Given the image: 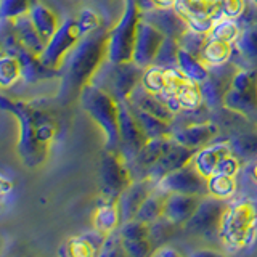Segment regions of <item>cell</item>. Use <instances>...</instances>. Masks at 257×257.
<instances>
[{
  "mask_svg": "<svg viewBox=\"0 0 257 257\" xmlns=\"http://www.w3.org/2000/svg\"><path fill=\"white\" fill-rule=\"evenodd\" d=\"M0 108L10 112L18 122L16 155L21 163L29 169L42 166L60 131L56 117L39 101L8 98L5 95L0 98Z\"/></svg>",
  "mask_w": 257,
  "mask_h": 257,
  "instance_id": "obj_1",
  "label": "cell"
},
{
  "mask_svg": "<svg viewBox=\"0 0 257 257\" xmlns=\"http://www.w3.org/2000/svg\"><path fill=\"white\" fill-rule=\"evenodd\" d=\"M109 28L103 26L98 31L82 36L77 45L66 55L60 68V88L56 101L71 104L80 96L82 88L90 84L101 63L108 58Z\"/></svg>",
  "mask_w": 257,
  "mask_h": 257,
  "instance_id": "obj_2",
  "label": "cell"
},
{
  "mask_svg": "<svg viewBox=\"0 0 257 257\" xmlns=\"http://www.w3.org/2000/svg\"><path fill=\"white\" fill-rule=\"evenodd\" d=\"M219 238L230 251L254 244L257 238V201L238 199L225 209Z\"/></svg>",
  "mask_w": 257,
  "mask_h": 257,
  "instance_id": "obj_3",
  "label": "cell"
},
{
  "mask_svg": "<svg viewBox=\"0 0 257 257\" xmlns=\"http://www.w3.org/2000/svg\"><path fill=\"white\" fill-rule=\"evenodd\" d=\"M79 103L93 122L101 128L106 150L119 151V106L117 100L93 84H87L79 96Z\"/></svg>",
  "mask_w": 257,
  "mask_h": 257,
  "instance_id": "obj_4",
  "label": "cell"
},
{
  "mask_svg": "<svg viewBox=\"0 0 257 257\" xmlns=\"http://www.w3.org/2000/svg\"><path fill=\"white\" fill-rule=\"evenodd\" d=\"M145 68L135 61H111L104 60L95 72L90 84L108 92L117 101L127 100L134 88L142 82Z\"/></svg>",
  "mask_w": 257,
  "mask_h": 257,
  "instance_id": "obj_5",
  "label": "cell"
},
{
  "mask_svg": "<svg viewBox=\"0 0 257 257\" xmlns=\"http://www.w3.org/2000/svg\"><path fill=\"white\" fill-rule=\"evenodd\" d=\"M132 182V174L127 159L119 151L103 148L98 166V185L100 201L117 203L120 196Z\"/></svg>",
  "mask_w": 257,
  "mask_h": 257,
  "instance_id": "obj_6",
  "label": "cell"
},
{
  "mask_svg": "<svg viewBox=\"0 0 257 257\" xmlns=\"http://www.w3.org/2000/svg\"><path fill=\"white\" fill-rule=\"evenodd\" d=\"M223 106L238 111L251 120H257V69H239L235 72Z\"/></svg>",
  "mask_w": 257,
  "mask_h": 257,
  "instance_id": "obj_7",
  "label": "cell"
},
{
  "mask_svg": "<svg viewBox=\"0 0 257 257\" xmlns=\"http://www.w3.org/2000/svg\"><path fill=\"white\" fill-rule=\"evenodd\" d=\"M227 206L228 203H225V199L214 198L211 195L203 196L196 212L183 225V230L193 236H201L209 241L220 239L219 238L220 222Z\"/></svg>",
  "mask_w": 257,
  "mask_h": 257,
  "instance_id": "obj_8",
  "label": "cell"
},
{
  "mask_svg": "<svg viewBox=\"0 0 257 257\" xmlns=\"http://www.w3.org/2000/svg\"><path fill=\"white\" fill-rule=\"evenodd\" d=\"M82 39V34L79 31V24L76 18L64 20L56 32L52 36L45 45V50L40 53V60L47 64L48 68L60 71L61 64L66 58V55L77 45L79 40Z\"/></svg>",
  "mask_w": 257,
  "mask_h": 257,
  "instance_id": "obj_9",
  "label": "cell"
},
{
  "mask_svg": "<svg viewBox=\"0 0 257 257\" xmlns=\"http://www.w3.org/2000/svg\"><path fill=\"white\" fill-rule=\"evenodd\" d=\"M117 106H119V135H120L119 153L128 163V161H132L139 155V151L145 147L148 139L143 134L140 124L137 122L131 106H128V98L117 101Z\"/></svg>",
  "mask_w": 257,
  "mask_h": 257,
  "instance_id": "obj_10",
  "label": "cell"
},
{
  "mask_svg": "<svg viewBox=\"0 0 257 257\" xmlns=\"http://www.w3.org/2000/svg\"><path fill=\"white\" fill-rule=\"evenodd\" d=\"M156 187L166 193H187L196 196L207 195V179L191 163L164 175Z\"/></svg>",
  "mask_w": 257,
  "mask_h": 257,
  "instance_id": "obj_11",
  "label": "cell"
},
{
  "mask_svg": "<svg viewBox=\"0 0 257 257\" xmlns=\"http://www.w3.org/2000/svg\"><path fill=\"white\" fill-rule=\"evenodd\" d=\"M236 71L238 66L231 61L220 64V66H209L207 77L199 84L206 106L211 109L223 106L225 95L230 90L231 80Z\"/></svg>",
  "mask_w": 257,
  "mask_h": 257,
  "instance_id": "obj_12",
  "label": "cell"
},
{
  "mask_svg": "<svg viewBox=\"0 0 257 257\" xmlns=\"http://www.w3.org/2000/svg\"><path fill=\"white\" fill-rule=\"evenodd\" d=\"M164 34L159 32L150 23L140 20L139 28H137V37L134 44V55L132 61L140 64L142 68H148L153 64L156 58V53L159 50L161 44L164 40Z\"/></svg>",
  "mask_w": 257,
  "mask_h": 257,
  "instance_id": "obj_13",
  "label": "cell"
},
{
  "mask_svg": "<svg viewBox=\"0 0 257 257\" xmlns=\"http://www.w3.org/2000/svg\"><path fill=\"white\" fill-rule=\"evenodd\" d=\"M172 142H174V137L167 135V137H158V139H150L145 143V147L139 151V155L132 161H128V169H131L132 180L147 179L153 164L163 156V153L171 147Z\"/></svg>",
  "mask_w": 257,
  "mask_h": 257,
  "instance_id": "obj_14",
  "label": "cell"
},
{
  "mask_svg": "<svg viewBox=\"0 0 257 257\" xmlns=\"http://www.w3.org/2000/svg\"><path fill=\"white\" fill-rule=\"evenodd\" d=\"M195 153H196V150L185 147V145L179 143L174 139L171 147H169L163 153V156H161L156 161V163L153 164V167L150 169L147 179H150L155 183H158L169 172L177 171V169H180L183 166L190 164L191 161H193V156H195Z\"/></svg>",
  "mask_w": 257,
  "mask_h": 257,
  "instance_id": "obj_15",
  "label": "cell"
},
{
  "mask_svg": "<svg viewBox=\"0 0 257 257\" xmlns=\"http://www.w3.org/2000/svg\"><path fill=\"white\" fill-rule=\"evenodd\" d=\"M140 16L143 21L150 23L151 26H155L159 32H163L166 37L180 39L183 32L188 29L187 20H185L174 7L171 8L155 7V8H151V10L142 12Z\"/></svg>",
  "mask_w": 257,
  "mask_h": 257,
  "instance_id": "obj_16",
  "label": "cell"
},
{
  "mask_svg": "<svg viewBox=\"0 0 257 257\" xmlns=\"http://www.w3.org/2000/svg\"><path fill=\"white\" fill-rule=\"evenodd\" d=\"M155 187H156V183L150 179L131 182V185H128L117 198V207H119L122 222L135 219V215L139 212L140 206L143 204V201L148 198V195L155 190Z\"/></svg>",
  "mask_w": 257,
  "mask_h": 257,
  "instance_id": "obj_17",
  "label": "cell"
},
{
  "mask_svg": "<svg viewBox=\"0 0 257 257\" xmlns=\"http://www.w3.org/2000/svg\"><path fill=\"white\" fill-rule=\"evenodd\" d=\"M230 61L239 69H257V24L241 29V34L231 44Z\"/></svg>",
  "mask_w": 257,
  "mask_h": 257,
  "instance_id": "obj_18",
  "label": "cell"
},
{
  "mask_svg": "<svg viewBox=\"0 0 257 257\" xmlns=\"http://www.w3.org/2000/svg\"><path fill=\"white\" fill-rule=\"evenodd\" d=\"M211 120L219 127L220 137L217 140H228L231 135L249 131V128H255L254 120L227 106H219L215 109H211Z\"/></svg>",
  "mask_w": 257,
  "mask_h": 257,
  "instance_id": "obj_19",
  "label": "cell"
},
{
  "mask_svg": "<svg viewBox=\"0 0 257 257\" xmlns=\"http://www.w3.org/2000/svg\"><path fill=\"white\" fill-rule=\"evenodd\" d=\"M201 198L203 196L187 195V193H167L163 217L183 227L191 219V215L196 212Z\"/></svg>",
  "mask_w": 257,
  "mask_h": 257,
  "instance_id": "obj_20",
  "label": "cell"
},
{
  "mask_svg": "<svg viewBox=\"0 0 257 257\" xmlns=\"http://www.w3.org/2000/svg\"><path fill=\"white\" fill-rule=\"evenodd\" d=\"M174 139L185 145V147L193 148V150H199L209 145L211 142L217 140L220 137L219 127H217L212 120H207V122H199V124H191L188 127L179 128V131L172 132Z\"/></svg>",
  "mask_w": 257,
  "mask_h": 257,
  "instance_id": "obj_21",
  "label": "cell"
},
{
  "mask_svg": "<svg viewBox=\"0 0 257 257\" xmlns=\"http://www.w3.org/2000/svg\"><path fill=\"white\" fill-rule=\"evenodd\" d=\"M104 238H106L104 233L93 228V231H90V233H85V235H79V236H74L68 241H64L58 249V254L69 255V257L100 255Z\"/></svg>",
  "mask_w": 257,
  "mask_h": 257,
  "instance_id": "obj_22",
  "label": "cell"
},
{
  "mask_svg": "<svg viewBox=\"0 0 257 257\" xmlns=\"http://www.w3.org/2000/svg\"><path fill=\"white\" fill-rule=\"evenodd\" d=\"M230 153H231V150H230V145L227 140H214L209 145H206V147L196 150L191 164L207 179V177L215 174L219 161L223 156L230 155Z\"/></svg>",
  "mask_w": 257,
  "mask_h": 257,
  "instance_id": "obj_23",
  "label": "cell"
},
{
  "mask_svg": "<svg viewBox=\"0 0 257 257\" xmlns=\"http://www.w3.org/2000/svg\"><path fill=\"white\" fill-rule=\"evenodd\" d=\"M128 101H131L134 106L147 111L150 114L156 116L163 120H167V122H171L174 119V112L166 104V101L161 98L159 95L147 90L142 84H139L134 88V92L131 93V96H128Z\"/></svg>",
  "mask_w": 257,
  "mask_h": 257,
  "instance_id": "obj_24",
  "label": "cell"
},
{
  "mask_svg": "<svg viewBox=\"0 0 257 257\" xmlns=\"http://www.w3.org/2000/svg\"><path fill=\"white\" fill-rule=\"evenodd\" d=\"M12 21V28L15 31L16 37H18L20 42L28 48V50L34 52L37 55H40L45 50L47 42L44 40V37L39 34V31L36 29V26L32 24L29 15H23L16 20H10Z\"/></svg>",
  "mask_w": 257,
  "mask_h": 257,
  "instance_id": "obj_25",
  "label": "cell"
},
{
  "mask_svg": "<svg viewBox=\"0 0 257 257\" xmlns=\"http://www.w3.org/2000/svg\"><path fill=\"white\" fill-rule=\"evenodd\" d=\"M28 15H29L32 24H34L36 29L39 31V34L44 37L45 42H48V40L52 39V36L55 34L56 29H58L61 24L58 21V18H56V15L45 4L40 2V0H36Z\"/></svg>",
  "mask_w": 257,
  "mask_h": 257,
  "instance_id": "obj_26",
  "label": "cell"
},
{
  "mask_svg": "<svg viewBox=\"0 0 257 257\" xmlns=\"http://www.w3.org/2000/svg\"><path fill=\"white\" fill-rule=\"evenodd\" d=\"M227 142L230 145L231 155H235L241 163L257 159V127L231 135Z\"/></svg>",
  "mask_w": 257,
  "mask_h": 257,
  "instance_id": "obj_27",
  "label": "cell"
},
{
  "mask_svg": "<svg viewBox=\"0 0 257 257\" xmlns=\"http://www.w3.org/2000/svg\"><path fill=\"white\" fill-rule=\"evenodd\" d=\"M128 106H131L134 116L137 119V122L140 124L143 134L147 135V139H158V137H167L172 135V125L167 120H163L156 116L150 114V112L143 111L140 108L134 106V104L128 101Z\"/></svg>",
  "mask_w": 257,
  "mask_h": 257,
  "instance_id": "obj_28",
  "label": "cell"
},
{
  "mask_svg": "<svg viewBox=\"0 0 257 257\" xmlns=\"http://www.w3.org/2000/svg\"><path fill=\"white\" fill-rule=\"evenodd\" d=\"M122 223L117 203H106V201H98V206L93 214V228L108 235L114 231Z\"/></svg>",
  "mask_w": 257,
  "mask_h": 257,
  "instance_id": "obj_29",
  "label": "cell"
},
{
  "mask_svg": "<svg viewBox=\"0 0 257 257\" xmlns=\"http://www.w3.org/2000/svg\"><path fill=\"white\" fill-rule=\"evenodd\" d=\"M166 198H167V193L159 190L158 187H155L148 198L143 201V204L140 206L139 212H137L135 219L137 220H142V222H147L151 223L158 219H161L164 214V206H166Z\"/></svg>",
  "mask_w": 257,
  "mask_h": 257,
  "instance_id": "obj_30",
  "label": "cell"
},
{
  "mask_svg": "<svg viewBox=\"0 0 257 257\" xmlns=\"http://www.w3.org/2000/svg\"><path fill=\"white\" fill-rule=\"evenodd\" d=\"M199 58L203 60L207 66H220V64L228 63L231 58V44L214 39V37H209L204 48L201 50Z\"/></svg>",
  "mask_w": 257,
  "mask_h": 257,
  "instance_id": "obj_31",
  "label": "cell"
},
{
  "mask_svg": "<svg viewBox=\"0 0 257 257\" xmlns=\"http://www.w3.org/2000/svg\"><path fill=\"white\" fill-rule=\"evenodd\" d=\"M179 69L188 79L201 84L209 74V66L196 55H191L187 50H179Z\"/></svg>",
  "mask_w": 257,
  "mask_h": 257,
  "instance_id": "obj_32",
  "label": "cell"
},
{
  "mask_svg": "<svg viewBox=\"0 0 257 257\" xmlns=\"http://www.w3.org/2000/svg\"><path fill=\"white\" fill-rule=\"evenodd\" d=\"M18 80H23L20 60L12 53L2 52V56H0V87L8 88L15 85Z\"/></svg>",
  "mask_w": 257,
  "mask_h": 257,
  "instance_id": "obj_33",
  "label": "cell"
},
{
  "mask_svg": "<svg viewBox=\"0 0 257 257\" xmlns=\"http://www.w3.org/2000/svg\"><path fill=\"white\" fill-rule=\"evenodd\" d=\"M236 191V180L233 175L225 174H212L207 177V195L214 198L225 199L231 198Z\"/></svg>",
  "mask_w": 257,
  "mask_h": 257,
  "instance_id": "obj_34",
  "label": "cell"
},
{
  "mask_svg": "<svg viewBox=\"0 0 257 257\" xmlns=\"http://www.w3.org/2000/svg\"><path fill=\"white\" fill-rule=\"evenodd\" d=\"M207 120H211V108L206 106V104H201L196 109H180L179 112H175L174 119L171 120V125L174 132L191 124L207 122Z\"/></svg>",
  "mask_w": 257,
  "mask_h": 257,
  "instance_id": "obj_35",
  "label": "cell"
},
{
  "mask_svg": "<svg viewBox=\"0 0 257 257\" xmlns=\"http://www.w3.org/2000/svg\"><path fill=\"white\" fill-rule=\"evenodd\" d=\"M179 50H180L179 39L164 37L153 64H156V66H161V68H166V69L179 68Z\"/></svg>",
  "mask_w": 257,
  "mask_h": 257,
  "instance_id": "obj_36",
  "label": "cell"
},
{
  "mask_svg": "<svg viewBox=\"0 0 257 257\" xmlns=\"http://www.w3.org/2000/svg\"><path fill=\"white\" fill-rule=\"evenodd\" d=\"M177 100H179L180 109H196L201 104H204L203 92H201V85L191 79H187L182 84L179 93H177Z\"/></svg>",
  "mask_w": 257,
  "mask_h": 257,
  "instance_id": "obj_37",
  "label": "cell"
},
{
  "mask_svg": "<svg viewBox=\"0 0 257 257\" xmlns=\"http://www.w3.org/2000/svg\"><path fill=\"white\" fill-rule=\"evenodd\" d=\"M166 82H167V69L156 66V64H151V66L145 68L140 84L147 88V90L159 95V93H163V90L166 88Z\"/></svg>",
  "mask_w": 257,
  "mask_h": 257,
  "instance_id": "obj_38",
  "label": "cell"
},
{
  "mask_svg": "<svg viewBox=\"0 0 257 257\" xmlns=\"http://www.w3.org/2000/svg\"><path fill=\"white\" fill-rule=\"evenodd\" d=\"M179 228H183V227L167 220L166 217H161V219L150 223V241L153 243V246L164 244L169 238H172L175 235V231Z\"/></svg>",
  "mask_w": 257,
  "mask_h": 257,
  "instance_id": "obj_39",
  "label": "cell"
},
{
  "mask_svg": "<svg viewBox=\"0 0 257 257\" xmlns=\"http://www.w3.org/2000/svg\"><path fill=\"white\" fill-rule=\"evenodd\" d=\"M241 34V28L236 23V20H230V18H222L217 20L214 23V28L209 32V37L223 40V42L233 44Z\"/></svg>",
  "mask_w": 257,
  "mask_h": 257,
  "instance_id": "obj_40",
  "label": "cell"
},
{
  "mask_svg": "<svg viewBox=\"0 0 257 257\" xmlns=\"http://www.w3.org/2000/svg\"><path fill=\"white\" fill-rule=\"evenodd\" d=\"M36 0H0V20H16L28 15Z\"/></svg>",
  "mask_w": 257,
  "mask_h": 257,
  "instance_id": "obj_41",
  "label": "cell"
},
{
  "mask_svg": "<svg viewBox=\"0 0 257 257\" xmlns=\"http://www.w3.org/2000/svg\"><path fill=\"white\" fill-rule=\"evenodd\" d=\"M76 20H77L79 31L82 36L90 34V32H95L104 26V20L100 15V12H95L92 8H84V10H80Z\"/></svg>",
  "mask_w": 257,
  "mask_h": 257,
  "instance_id": "obj_42",
  "label": "cell"
},
{
  "mask_svg": "<svg viewBox=\"0 0 257 257\" xmlns=\"http://www.w3.org/2000/svg\"><path fill=\"white\" fill-rule=\"evenodd\" d=\"M207 39H209V34L196 32V31H193V29L188 28L182 34V37L179 39V44H180V48H183V50H187L191 55L199 56L201 50H203L206 42H207Z\"/></svg>",
  "mask_w": 257,
  "mask_h": 257,
  "instance_id": "obj_43",
  "label": "cell"
},
{
  "mask_svg": "<svg viewBox=\"0 0 257 257\" xmlns=\"http://www.w3.org/2000/svg\"><path fill=\"white\" fill-rule=\"evenodd\" d=\"M244 5L246 0H217L214 8V18L215 21L222 18L236 20L243 13Z\"/></svg>",
  "mask_w": 257,
  "mask_h": 257,
  "instance_id": "obj_44",
  "label": "cell"
},
{
  "mask_svg": "<svg viewBox=\"0 0 257 257\" xmlns=\"http://www.w3.org/2000/svg\"><path fill=\"white\" fill-rule=\"evenodd\" d=\"M119 233L122 239H143L150 238V223L142 220H125L119 225Z\"/></svg>",
  "mask_w": 257,
  "mask_h": 257,
  "instance_id": "obj_45",
  "label": "cell"
},
{
  "mask_svg": "<svg viewBox=\"0 0 257 257\" xmlns=\"http://www.w3.org/2000/svg\"><path fill=\"white\" fill-rule=\"evenodd\" d=\"M100 255H127L124 249V239L120 236L119 228L106 235Z\"/></svg>",
  "mask_w": 257,
  "mask_h": 257,
  "instance_id": "obj_46",
  "label": "cell"
},
{
  "mask_svg": "<svg viewBox=\"0 0 257 257\" xmlns=\"http://www.w3.org/2000/svg\"><path fill=\"white\" fill-rule=\"evenodd\" d=\"M124 249L127 255L132 257H147L153 254V243L150 238L143 239H124Z\"/></svg>",
  "mask_w": 257,
  "mask_h": 257,
  "instance_id": "obj_47",
  "label": "cell"
},
{
  "mask_svg": "<svg viewBox=\"0 0 257 257\" xmlns=\"http://www.w3.org/2000/svg\"><path fill=\"white\" fill-rule=\"evenodd\" d=\"M95 5L98 7V12L104 20V26L112 28L114 26V18H116V8H117V0H93Z\"/></svg>",
  "mask_w": 257,
  "mask_h": 257,
  "instance_id": "obj_48",
  "label": "cell"
},
{
  "mask_svg": "<svg viewBox=\"0 0 257 257\" xmlns=\"http://www.w3.org/2000/svg\"><path fill=\"white\" fill-rule=\"evenodd\" d=\"M239 167H241V161L235 156V155H227L223 156L219 164H217L215 169V174H225V175H233L236 177V174L239 172Z\"/></svg>",
  "mask_w": 257,
  "mask_h": 257,
  "instance_id": "obj_49",
  "label": "cell"
},
{
  "mask_svg": "<svg viewBox=\"0 0 257 257\" xmlns=\"http://www.w3.org/2000/svg\"><path fill=\"white\" fill-rule=\"evenodd\" d=\"M188 28L196 31V32H203V34H209L211 29L214 28L215 18L214 16H195V18L187 20Z\"/></svg>",
  "mask_w": 257,
  "mask_h": 257,
  "instance_id": "obj_50",
  "label": "cell"
},
{
  "mask_svg": "<svg viewBox=\"0 0 257 257\" xmlns=\"http://www.w3.org/2000/svg\"><path fill=\"white\" fill-rule=\"evenodd\" d=\"M151 255H159V257H166V255H169V257H177V255H180V252L177 251V249L169 247L167 244H161L158 249H155V251H153Z\"/></svg>",
  "mask_w": 257,
  "mask_h": 257,
  "instance_id": "obj_51",
  "label": "cell"
},
{
  "mask_svg": "<svg viewBox=\"0 0 257 257\" xmlns=\"http://www.w3.org/2000/svg\"><path fill=\"white\" fill-rule=\"evenodd\" d=\"M0 183H2V195L7 196L8 193L13 190V182L8 180L7 177H2V179H0Z\"/></svg>",
  "mask_w": 257,
  "mask_h": 257,
  "instance_id": "obj_52",
  "label": "cell"
},
{
  "mask_svg": "<svg viewBox=\"0 0 257 257\" xmlns=\"http://www.w3.org/2000/svg\"><path fill=\"white\" fill-rule=\"evenodd\" d=\"M155 2V7H161V8H171L175 5L177 0H153Z\"/></svg>",
  "mask_w": 257,
  "mask_h": 257,
  "instance_id": "obj_53",
  "label": "cell"
},
{
  "mask_svg": "<svg viewBox=\"0 0 257 257\" xmlns=\"http://www.w3.org/2000/svg\"><path fill=\"white\" fill-rule=\"evenodd\" d=\"M193 255H215V252H212V251H198V252H193Z\"/></svg>",
  "mask_w": 257,
  "mask_h": 257,
  "instance_id": "obj_54",
  "label": "cell"
},
{
  "mask_svg": "<svg viewBox=\"0 0 257 257\" xmlns=\"http://www.w3.org/2000/svg\"><path fill=\"white\" fill-rule=\"evenodd\" d=\"M252 177H254V180H255V183H257V159H255V163H254V166H252Z\"/></svg>",
  "mask_w": 257,
  "mask_h": 257,
  "instance_id": "obj_55",
  "label": "cell"
},
{
  "mask_svg": "<svg viewBox=\"0 0 257 257\" xmlns=\"http://www.w3.org/2000/svg\"><path fill=\"white\" fill-rule=\"evenodd\" d=\"M204 2H217V0H204Z\"/></svg>",
  "mask_w": 257,
  "mask_h": 257,
  "instance_id": "obj_56",
  "label": "cell"
},
{
  "mask_svg": "<svg viewBox=\"0 0 257 257\" xmlns=\"http://www.w3.org/2000/svg\"><path fill=\"white\" fill-rule=\"evenodd\" d=\"M249 2H254V4L257 5V0H249Z\"/></svg>",
  "mask_w": 257,
  "mask_h": 257,
  "instance_id": "obj_57",
  "label": "cell"
},
{
  "mask_svg": "<svg viewBox=\"0 0 257 257\" xmlns=\"http://www.w3.org/2000/svg\"><path fill=\"white\" fill-rule=\"evenodd\" d=\"M255 127H257V120H255Z\"/></svg>",
  "mask_w": 257,
  "mask_h": 257,
  "instance_id": "obj_58",
  "label": "cell"
}]
</instances>
